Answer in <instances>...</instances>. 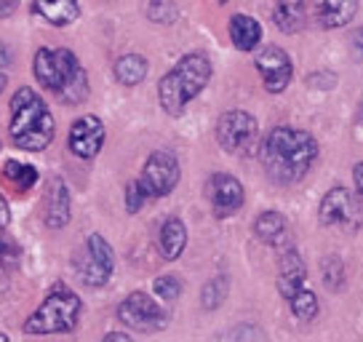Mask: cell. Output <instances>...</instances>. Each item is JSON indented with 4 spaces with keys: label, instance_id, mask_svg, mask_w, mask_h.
Listing matches in <instances>:
<instances>
[{
    "label": "cell",
    "instance_id": "obj_17",
    "mask_svg": "<svg viewBox=\"0 0 363 342\" xmlns=\"http://www.w3.org/2000/svg\"><path fill=\"white\" fill-rule=\"evenodd\" d=\"M33 13L54 27H67L80 16L78 0H33Z\"/></svg>",
    "mask_w": 363,
    "mask_h": 342
},
{
    "label": "cell",
    "instance_id": "obj_19",
    "mask_svg": "<svg viewBox=\"0 0 363 342\" xmlns=\"http://www.w3.org/2000/svg\"><path fill=\"white\" fill-rule=\"evenodd\" d=\"M160 254H163V260H179L184 246H187V228H184V222L179 217H169L163 222V228H160Z\"/></svg>",
    "mask_w": 363,
    "mask_h": 342
},
{
    "label": "cell",
    "instance_id": "obj_8",
    "mask_svg": "<svg viewBox=\"0 0 363 342\" xmlns=\"http://www.w3.org/2000/svg\"><path fill=\"white\" fill-rule=\"evenodd\" d=\"M113 267H115L113 246L99 233H91L89 241H86V251H83V257H80L78 263L80 281L86 286H91V289L104 286L110 281V275H113Z\"/></svg>",
    "mask_w": 363,
    "mask_h": 342
},
{
    "label": "cell",
    "instance_id": "obj_9",
    "mask_svg": "<svg viewBox=\"0 0 363 342\" xmlns=\"http://www.w3.org/2000/svg\"><path fill=\"white\" fill-rule=\"evenodd\" d=\"M179 160L166 150H155L145 163V169H142L139 184L145 187L147 198H163L179 184Z\"/></svg>",
    "mask_w": 363,
    "mask_h": 342
},
{
    "label": "cell",
    "instance_id": "obj_24",
    "mask_svg": "<svg viewBox=\"0 0 363 342\" xmlns=\"http://www.w3.org/2000/svg\"><path fill=\"white\" fill-rule=\"evenodd\" d=\"M227 292H230L227 275H216L211 281H206L203 292H201V305H203L206 310H216L227 299Z\"/></svg>",
    "mask_w": 363,
    "mask_h": 342
},
{
    "label": "cell",
    "instance_id": "obj_7",
    "mask_svg": "<svg viewBox=\"0 0 363 342\" xmlns=\"http://www.w3.org/2000/svg\"><path fill=\"white\" fill-rule=\"evenodd\" d=\"M118 319L128 329L142 331V334H152V331H160L169 326V313L145 292H134V294L125 297L123 302L118 305Z\"/></svg>",
    "mask_w": 363,
    "mask_h": 342
},
{
    "label": "cell",
    "instance_id": "obj_37",
    "mask_svg": "<svg viewBox=\"0 0 363 342\" xmlns=\"http://www.w3.org/2000/svg\"><path fill=\"white\" fill-rule=\"evenodd\" d=\"M11 51H9V46H3V43H0V67H9V65H11Z\"/></svg>",
    "mask_w": 363,
    "mask_h": 342
},
{
    "label": "cell",
    "instance_id": "obj_32",
    "mask_svg": "<svg viewBox=\"0 0 363 342\" xmlns=\"http://www.w3.org/2000/svg\"><path fill=\"white\" fill-rule=\"evenodd\" d=\"M9 225H11V209H9V201L0 193V228L6 230Z\"/></svg>",
    "mask_w": 363,
    "mask_h": 342
},
{
    "label": "cell",
    "instance_id": "obj_16",
    "mask_svg": "<svg viewBox=\"0 0 363 342\" xmlns=\"http://www.w3.org/2000/svg\"><path fill=\"white\" fill-rule=\"evenodd\" d=\"M69 190L65 180H54L51 187H48V195H45V225L51 230H62L69 222Z\"/></svg>",
    "mask_w": 363,
    "mask_h": 342
},
{
    "label": "cell",
    "instance_id": "obj_39",
    "mask_svg": "<svg viewBox=\"0 0 363 342\" xmlns=\"http://www.w3.org/2000/svg\"><path fill=\"white\" fill-rule=\"evenodd\" d=\"M0 342H9V337H6V334H3V331H0Z\"/></svg>",
    "mask_w": 363,
    "mask_h": 342
},
{
    "label": "cell",
    "instance_id": "obj_30",
    "mask_svg": "<svg viewBox=\"0 0 363 342\" xmlns=\"http://www.w3.org/2000/svg\"><path fill=\"white\" fill-rule=\"evenodd\" d=\"M145 198H147V193H145V187L139 184V180L128 184V187H125V209H128V214H136V211L145 206Z\"/></svg>",
    "mask_w": 363,
    "mask_h": 342
},
{
    "label": "cell",
    "instance_id": "obj_25",
    "mask_svg": "<svg viewBox=\"0 0 363 342\" xmlns=\"http://www.w3.org/2000/svg\"><path fill=\"white\" fill-rule=\"evenodd\" d=\"M289 305H291V313L299 321H313L318 316V297L310 289H302Z\"/></svg>",
    "mask_w": 363,
    "mask_h": 342
},
{
    "label": "cell",
    "instance_id": "obj_31",
    "mask_svg": "<svg viewBox=\"0 0 363 342\" xmlns=\"http://www.w3.org/2000/svg\"><path fill=\"white\" fill-rule=\"evenodd\" d=\"M307 83H310V86H315V89H334L337 78H334L331 72H315V75H310V78H307Z\"/></svg>",
    "mask_w": 363,
    "mask_h": 342
},
{
    "label": "cell",
    "instance_id": "obj_18",
    "mask_svg": "<svg viewBox=\"0 0 363 342\" xmlns=\"http://www.w3.org/2000/svg\"><path fill=\"white\" fill-rule=\"evenodd\" d=\"M230 40L238 51H254L262 40V24L254 16L235 13L230 19Z\"/></svg>",
    "mask_w": 363,
    "mask_h": 342
},
{
    "label": "cell",
    "instance_id": "obj_3",
    "mask_svg": "<svg viewBox=\"0 0 363 342\" xmlns=\"http://www.w3.org/2000/svg\"><path fill=\"white\" fill-rule=\"evenodd\" d=\"M9 134H11L13 148L27 150V153L45 150L57 134V121L48 110V104L27 86L13 94Z\"/></svg>",
    "mask_w": 363,
    "mask_h": 342
},
{
    "label": "cell",
    "instance_id": "obj_38",
    "mask_svg": "<svg viewBox=\"0 0 363 342\" xmlns=\"http://www.w3.org/2000/svg\"><path fill=\"white\" fill-rule=\"evenodd\" d=\"M6 86H9V78H6V75H3V72H0V92H3V89H6Z\"/></svg>",
    "mask_w": 363,
    "mask_h": 342
},
{
    "label": "cell",
    "instance_id": "obj_20",
    "mask_svg": "<svg viewBox=\"0 0 363 342\" xmlns=\"http://www.w3.org/2000/svg\"><path fill=\"white\" fill-rule=\"evenodd\" d=\"M305 0H278L272 9V22L281 33H299L305 27Z\"/></svg>",
    "mask_w": 363,
    "mask_h": 342
},
{
    "label": "cell",
    "instance_id": "obj_27",
    "mask_svg": "<svg viewBox=\"0 0 363 342\" xmlns=\"http://www.w3.org/2000/svg\"><path fill=\"white\" fill-rule=\"evenodd\" d=\"M145 13H147L150 22H155V24H171V22H177V16H179L177 6H174L171 0H147Z\"/></svg>",
    "mask_w": 363,
    "mask_h": 342
},
{
    "label": "cell",
    "instance_id": "obj_33",
    "mask_svg": "<svg viewBox=\"0 0 363 342\" xmlns=\"http://www.w3.org/2000/svg\"><path fill=\"white\" fill-rule=\"evenodd\" d=\"M19 9V0H0V19L13 16V11Z\"/></svg>",
    "mask_w": 363,
    "mask_h": 342
},
{
    "label": "cell",
    "instance_id": "obj_29",
    "mask_svg": "<svg viewBox=\"0 0 363 342\" xmlns=\"http://www.w3.org/2000/svg\"><path fill=\"white\" fill-rule=\"evenodd\" d=\"M19 254H22L19 246L0 228V267H13V265L19 263Z\"/></svg>",
    "mask_w": 363,
    "mask_h": 342
},
{
    "label": "cell",
    "instance_id": "obj_34",
    "mask_svg": "<svg viewBox=\"0 0 363 342\" xmlns=\"http://www.w3.org/2000/svg\"><path fill=\"white\" fill-rule=\"evenodd\" d=\"M350 43H352V48H355V54L363 59V27H358V30L352 33Z\"/></svg>",
    "mask_w": 363,
    "mask_h": 342
},
{
    "label": "cell",
    "instance_id": "obj_21",
    "mask_svg": "<svg viewBox=\"0 0 363 342\" xmlns=\"http://www.w3.org/2000/svg\"><path fill=\"white\" fill-rule=\"evenodd\" d=\"M254 233H257V238L270 246H284V241L289 238V222L278 211H262L254 222Z\"/></svg>",
    "mask_w": 363,
    "mask_h": 342
},
{
    "label": "cell",
    "instance_id": "obj_35",
    "mask_svg": "<svg viewBox=\"0 0 363 342\" xmlns=\"http://www.w3.org/2000/svg\"><path fill=\"white\" fill-rule=\"evenodd\" d=\"M352 180H355L358 193L363 195V160H361V163H355V169H352Z\"/></svg>",
    "mask_w": 363,
    "mask_h": 342
},
{
    "label": "cell",
    "instance_id": "obj_41",
    "mask_svg": "<svg viewBox=\"0 0 363 342\" xmlns=\"http://www.w3.org/2000/svg\"><path fill=\"white\" fill-rule=\"evenodd\" d=\"M219 3H225V0H219Z\"/></svg>",
    "mask_w": 363,
    "mask_h": 342
},
{
    "label": "cell",
    "instance_id": "obj_5",
    "mask_svg": "<svg viewBox=\"0 0 363 342\" xmlns=\"http://www.w3.org/2000/svg\"><path fill=\"white\" fill-rule=\"evenodd\" d=\"M80 310L83 302L75 292H69L65 284H57L43 302L40 308L35 310L30 319L24 321V334H67L78 326Z\"/></svg>",
    "mask_w": 363,
    "mask_h": 342
},
{
    "label": "cell",
    "instance_id": "obj_36",
    "mask_svg": "<svg viewBox=\"0 0 363 342\" xmlns=\"http://www.w3.org/2000/svg\"><path fill=\"white\" fill-rule=\"evenodd\" d=\"M102 342H134L128 334H123V331H110V334H104Z\"/></svg>",
    "mask_w": 363,
    "mask_h": 342
},
{
    "label": "cell",
    "instance_id": "obj_6",
    "mask_svg": "<svg viewBox=\"0 0 363 342\" xmlns=\"http://www.w3.org/2000/svg\"><path fill=\"white\" fill-rule=\"evenodd\" d=\"M216 142L225 153H254L259 148V123L246 110H230L216 121Z\"/></svg>",
    "mask_w": 363,
    "mask_h": 342
},
{
    "label": "cell",
    "instance_id": "obj_2",
    "mask_svg": "<svg viewBox=\"0 0 363 342\" xmlns=\"http://www.w3.org/2000/svg\"><path fill=\"white\" fill-rule=\"evenodd\" d=\"M33 72L35 80L65 104H80L89 96V75L69 48H38Z\"/></svg>",
    "mask_w": 363,
    "mask_h": 342
},
{
    "label": "cell",
    "instance_id": "obj_23",
    "mask_svg": "<svg viewBox=\"0 0 363 342\" xmlns=\"http://www.w3.org/2000/svg\"><path fill=\"white\" fill-rule=\"evenodd\" d=\"M3 180L11 184L16 193H27L35 182H38V169L22 160H6L3 163Z\"/></svg>",
    "mask_w": 363,
    "mask_h": 342
},
{
    "label": "cell",
    "instance_id": "obj_12",
    "mask_svg": "<svg viewBox=\"0 0 363 342\" xmlns=\"http://www.w3.org/2000/svg\"><path fill=\"white\" fill-rule=\"evenodd\" d=\"M257 70H259L262 80H264V89L270 94H281L291 83V75H294V65H291V57L286 54L284 48L278 46H267L257 54Z\"/></svg>",
    "mask_w": 363,
    "mask_h": 342
},
{
    "label": "cell",
    "instance_id": "obj_4",
    "mask_svg": "<svg viewBox=\"0 0 363 342\" xmlns=\"http://www.w3.org/2000/svg\"><path fill=\"white\" fill-rule=\"evenodd\" d=\"M211 80V62L203 54H187L160 78L158 99L163 113L179 118L184 107L203 92Z\"/></svg>",
    "mask_w": 363,
    "mask_h": 342
},
{
    "label": "cell",
    "instance_id": "obj_28",
    "mask_svg": "<svg viewBox=\"0 0 363 342\" xmlns=\"http://www.w3.org/2000/svg\"><path fill=\"white\" fill-rule=\"evenodd\" d=\"M152 292H155L160 299L174 302V299L182 294V281L177 275H160V278H155V284H152Z\"/></svg>",
    "mask_w": 363,
    "mask_h": 342
},
{
    "label": "cell",
    "instance_id": "obj_26",
    "mask_svg": "<svg viewBox=\"0 0 363 342\" xmlns=\"http://www.w3.org/2000/svg\"><path fill=\"white\" fill-rule=\"evenodd\" d=\"M320 273H323V284L329 289H340L342 281H345V263L337 254H329L320 260Z\"/></svg>",
    "mask_w": 363,
    "mask_h": 342
},
{
    "label": "cell",
    "instance_id": "obj_11",
    "mask_svg": "<svg viewBox=\"0 0 363 342\" xmlns=\"http://www.w3.org/2000/svg\"><path fill=\"white\" fill-rule=\"evenodd\" d=\"M206 195H208L211 209H214V214L219 219L233 217L240 206H243V198H246L243 184H240L233 174H225V171H216V174L208 177V182H206Z\"/></svg>",
    "mask_w": 363,
    "mask_h": 342
},
{
    "label": "cell",
    "instance_id": "obj_1",
    "mask_svg": "<svg viewBox=\"0 0 363 342\" xmlns=\"http://www.w3.org/2000/svg\"><path fill=\"white\" fill-rule=\"evenodd\" d=\"M259 158L270 180H275L278 184L299 182L315 163L318 142L313 134H307L302 128L275 126L262 142Z\"/></svg>",
    "mask_w": 363,
    "mask_h": 342
},
{
    "label": "cell",
    "instance_id": "obj_13",
    "mask_svg": "<svg viewBox=\"0 0 363 342\" xmlns=\"http://www.w3.org/2000/svg\"><path fill=\"white\" fill-rule=\"evenodd\" d=\"M67 145L72 150V155L91 160L94 155H99V150L104 145V123L96 115H83V118H78L72 123V128H69Z\"/></svg>",
    "mask_w": 363,
    "mask_h": 342
},
{
    "label": "cell",
    "instance_id": "obj_22",
    "mask_svg": "<svg viewBox=\"0 0 363 342\" xmlns=\"http://www.w3.org/2000/svg\"><path fill=\"white\" fill-rule=\"evenodd\" d=\"M115 78L123 86H139L147 78V59L139 54H125L115 62Z\"/></svg>",
    "mask_w": 363,
    "mask_h": 342
},
{
    "label": "cell",
    "instance_id": "obj_15",
    "mask_svg": "<svg viewBox=\"0 0 363 342\" xmlns=\"http://www.w3.org/2000/svg\"><path fill=\"white\" fill-rule=\"evenodd\" d=\"M310 11L323 30H337V27H345L355 19L358 0H313Z\"/></svg>",
    "mask_w": 363,
    "mask_h": 342
},
{
    "label": "cell",
    "instance_id": "obj_42",
    "mask_svg": "<svg viewBox=\"0 0 363 342\" xmlns=\"http://www.w3.org/2000/svg\"><path fill=\"white\" fill-rule=\"evenodd\" d=\"M0 148H3V145H0Z\"/></svg>",
    "mask_w": 363,
    "mask_h": 342
},
{
    "label": "cell",
    "instance_id": "obj_40",
    "mask_svg": "<svg viewBox=\"0 0 363 342\" xmlns=\"http://www.w3.org/2000/svg\"><path fill=\"white\" fill-rule=\"evenodd\" d=\"M361 126H363V110H361Z\"/></svg>",
    "mask_w": 363,
    "mask_h": 342
},
{
    "label": "cell",
    "instance_id": "obj_14",
    "mask_svg": "<svg viewBox=\"0 0 363 342\" xmlns=\"http://www.w3.org/2000/svg\"><path fill=\"white\" fill-rule=\"evenodd\" d=\"M305 278H307V265L305 260L299 257L296 249H289L281 254V273H278V292L284 294V299H294L302 289H305Z\"/></svg>",
    "mask_w": 363,
    "mask_h": 342
},
{
    "label": "cell",
    "instance_id": "obj_10",
    "mask_svg": "<svg viewBox=\"0 0 363 342\" xmlns=\"http://www.w3.org/2000/svg\"><path fill=\"white\" fill-rule=\"evenodd\" d=\"M318 214H320L323 225H340V228L355 230L361 225V201L350 190L334 187L323 195Z\"/></svg>",
    "mask_w": 363,
    "mask_h": 342
}]
</instances>
